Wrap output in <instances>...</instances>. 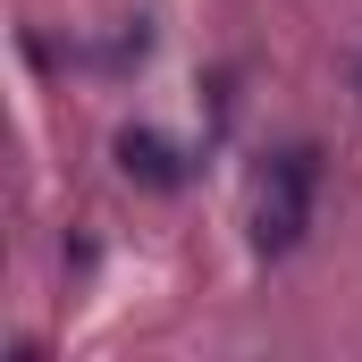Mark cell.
<instances>
[{
    "label": "cell",
    "mask_w": 362,
    "mask_h": 362,
    "mask_svg": "<svg viewBox=\"0 0 362 362\" xmlns=\"http://www.w3.org/2000/svg\"><path fill=\"white\" fill-rule=\"evenodd\" d=\"M118 160H127V177L160 185V194H169V185H185V169H177V144H160V135H144V127H135V135H118Z\"/></svg>",
    "instance_id": "2"
},
{
    "label": "cell",
    "mask_w": 362,
    "mask_h": 362,
    "mask_svg": "<svg viewBox=\"0 0 362 362\" xmlns=\"http://www.w3.org/2000/svg\"><path fill=\"white\" fill-rule=\"evenodd\" d=\"M312 194H320V152L312 144H286L262 169V194H253V245L262 253H286L312 228Z\"/></svg>",
    "instance_id": "1"
}]
</instances>
